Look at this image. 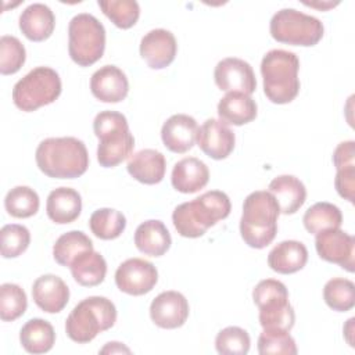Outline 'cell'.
Returning <instances> with one entry per match:
<instances>
[{
  "label": "cell",
  "mask_w": 355,
  "mask_h": 355,
  "mask_svg": "<svg viewBox=\"0 0 355 355\" xmlns=\"http://www.w3.org/2000/svg\"><path fill=\"white\" fill-rule=\"evenodd\" d=\"M39 169L54 179H75L89 166V154L82 140L76 137H49L36 148Z\"/></svg>",
  "instance_id": "obj_1"
},
{
  "label": "cell",
  "mask_w": 355,
  "mask_h": 355,
  "mask_svg": "<svg viewBox=\"0 0 355 355\" xmlns=\"http://www.w3.org/2000/svg\"><path fill=\"white\" fill-rule=\"evenodd\" d=\"M230 198L220 190H211L200 197L182 202L172 214V222L178 233L187 239H197L218 220L229 216Z\"/></svg>",
  "instance_id": "obj_2"
},
{
  "label": "cell",
  "mask_w": 355,
  "mask_h": 355,
  "mask_svg": "<svg viewBox=\"0 0 355 355\" xmlns=\"http://www.w3.org/2000/svg\"><path fill=\"white\" fill-rule=\"evenodd\" d=\"M280 207L270 191L258 190L248 194L243 204L240 233L244 243L251 248H265L277 233Z\"/></svg>",
  "instance_id": "obj_3"
},
{
  "label": "cell",
  "mask_w": 355,
  "mask_h": 355,
  "mask_svg": "<svg viewBox=\"0 0 355 355\" xmlns=\"http://www.w3.org/2000/svg\"><path fill=\"white\" fill-rule=\"evenodd\" d=\"M300 60L295 53L275 49L261 61L263 93L275 104L293 101L300 92Z\"/></svg>",
  "instance_id": "obj_4"
},
{
  "label": "cell",
  "mask_w": 355,
  "mask_h": 355,
  "mask_svg": "<svg viewBox=\"0 0 355 355\" xmlns=\"http://www.w3.org/2000/svg\"><path fill=\"white\" fill-rule=\"evenodd\" d=\"M93 130L98 139L97 161L104 168H112L126 159L135 147L126 116L116 111H101L93 121Z\"/></svg>",
  "instance_id": "obj_5"
},
{
  "label": "cell",
  "mask_w": 355,
  "mask_h": 355,
  "mask_svg": "<svg viewBox=\"0 0 355 355\" xmlns=\"http://www.w3.org/2000/svg\"><path fill=\"white\" fill-rule=\"evenodd\" d=\"M116 322V308L105 297L93 295L82 300L67 318V336L78 343H90L98 333L111 329Z\"/></svg>",
  "instance_id": "obj_6"
},
{
  "label": "cell",
  "mask_w": 355,
  "mask_h": 355,
  "mask_svg": "<svg viewBox=\"0 0 355 355\" xmlns=\"http://www.w3.org/2000/svg\"><path fill=\"white\" fill-rule=\"evenodd\" d=\"M105 49L104 25L92 14L80 12L69 21L68 51L79 67H90L97 62Z\"/></svg>",
  "instance_id": "obj_7"
},
{
  "label": "cell",
  "mask_w": 355,
  "mask_h": 355,
  "mask_svg": "<svg viewBox=\"0 0 355 355\" xmlns=\"http://www.w3.org/2000/svg\"><path fill=\"white\" fill-rule=\"evenodd\" d=\"M254 304L259 308V324L263 329L290 331L295 313L288 302L287 287L275 279L261 280L252 290Z\"/></svg>",
  "instance_id": "obj_8"
},
{
  "label": "cell",
  "mask_w": 355,
  "mask_h": 355,
  "mask_svg": "<svg viewBox=\"0 0 355 355\" xmlns=\"http://www.w3.org/2000/svg\"><path fill=\"white\" fill-rule=\"evenodd\" d=\"M60 75L49 67H37L19 79L12 89V101L25 112L54 103L61 94Z\"/></svg>",
  "instance_id": "obj_9"
},
{
  "label": "cell",
  "mask_w": 355,
  "mask_h": 355,
  "mask_svg": "<svg viewBox=\"0 0 355 355\" xmlns=\"http://www.w3.org/2000/svg\"><path fill=\"white\" fill-rule=\"evenodd\" d=\"M270 35L275 40L291 46L311 47L323 37V24L295 8H282L270 19Z\"/></svg>",
  "instance_id": "obj_10"
},
{
  "label": "cell",
  "mask_w": 355,
  "mask_h": 355,
  "mask_svg": "<svg viewBox=\"0 0 355 355\" xmlns=\"http://www.w3.org/2000/svg\"><path fill=\"white\" fill-rule=\"evenodd\" d=\"M158 282L157 268L141 258H129L115 272L116 287L129 295L150 293Z\"/></svg>",
  "instance_id": "obj_11"
},
{
  "label": "cell",
  "mask_w": 355,
  "mask_h": 355,
  "mask_svg": "<svg viewBox=\"0 0 355 355\" xmlns=\"http://www.w3.org/2000/svg\"><path fill=\"white\" fill-rule=\"evenodd\" d=\"M216 86L226 93L252 94L257 89V79L252 67L236 57L220 60L214 71Z\"/></svg>",
  "instance_id": "obj_12"
},
{
  "label": "cell",
  "mask_w": 355,
  "mask_h": 355,
  "mask_svg": "<svg viewBox=\"0 0 355 355\" xmlns=\"http://www.w3.org/2000/svg\"><path fill=\"white\" fill-rule=\"evenodd\" d=\"M315 247L322 259L337 263L348 272H354L355 239L351 234L345 233L340 227L323 230L316 234Z\"/></svg>",
  "instance_id": "obj_13"
},
{
  "label": "cell",
  "mask_w": 355,
  "mask_h": 355,
  "mask_svg": "<svg viewBox=\"0 0 355 355\" xmlns=\"http://www.w3.org/2000/svg\"><path fill=\"white\" fill-rule=\"evenodd\" d=\"M234 132L220 119H207L197 132V144L212 159H225L234 148Z\"/></svg>",
  "instance_id": "obj_14"
},
{
  "label": "cell",
  "mask_w": 355,
  "mask_h": 355,
  "mask_svg": "<svg viewBox=\"0 0 355 355\" xmlns=\"http://www.w3.org/2000/svg\"><path fill=\"white\" fill-rule=\"evenodd\" d=\"M150 318L161 329H178L189 318V302L179 291H164L153 300Z\"/></svg>",
  "instance_id": "obj_15"
},
{
  "label": "cell",
  "mask_w": 355,
  "mask_h": 355,
  "mask_svg": "<svg viewBox=\"0 0 355 355\" xmlns=\"http://www.w3.org/2000/svg\"><path fill=\"white\" fill-rule=\"evenodd\" d=\"M178 43L172 32L158 28L147 32L140 42V55L153 69L168 67L176 57Z\"/></svg>",
  "instance_id": "obj_16"
},
{
  "label": "cell",
  "mask_w": 355,
  "mask_h": 355,
  "mask_svg": "<svg viewBox=\"0 0 355 355\" xmlns=\"http://www.w3.org/2000/svg\"><path fill=\"white\" fill-rule=\"evenodd\" d=\"M198 125L196 119L186 114H175L169 116L161 129L164 146L178 154H183L193 148L197 140Z\"/></svg>",
  "instance_id": "obj_17"
},
{
  "label": "cell",
  "mask_w": 355,
  "mask_h": 355,
  "mask_svg": "<svg viewBox=\"0 0 355 355\" xmlns=\"http://www.w3.org/2000/svg\"><path fill=\"white\" fill-rule=\"evenodd\" d=\"M92 94L103 103H119L129 92V82L122 69L115 65H104L90 79Z\"/></svg>",
  "instance_id": "obj_18"
},
{
  "label": "cell",
  "mask_w": 355,
  "mask_h": 355,
  "mask_svg": "<svg viewBox=\"0 0 355 355\" xmlns=\"http://www.w3.org/2000/svg\"><path fill=\"white\" fill-rule=\"evenodd\" d=\"M32 298L47 313L61 312L69 301V288L57 275H42L33 282Z\"/></svg>",
  "instance_id": "obj_19"
},
{
  "label": "cell",
  "mask_w": 355,
  "mask_h": 355,
  "mask_svg": "<svg viewBox=\"0 0 355 355\" xmlns=\"http://www.w3.org/2000/svg\"><path fill=\"white\" fill-rule=\"evenodd\" d=\"M126 168L129 175L137 182L157 184L165 176L166 161L162 153L153 148H144L129 157Z\"/></svg>",
  "instance_id": "obj_20"
},
{
  "label": "cell",
  "mask_w": 355,
  "mask_h": 355,
  "mask_svg": "<svg viewBox=\"0 0 355 355\" xmlns=\"http://www.w3.org/2000/svg\"><path fill=\"white\" fill-rule=\"evenodd\" d=\"M209 180L208 166L196 157H187L178 161L172 169L171 182L175 190L191 194L207 186Z\"/></svg>",
  "instance_id": "obj_21"
},
{
  "label": "cell",
  "mask_w": 355,
  "mask_h": 355,
  "mask_svg": "<svg viewBox=\"0 0 355 355\" xmlns=\"http://www.w3.org/2000/svg\"><path fill=\"white\" fill-rule=\"evenodd\" d=\"M55 26V17L50 7L42 3L29 4L19 15V29L32 42L49 39Z\"/></svg>",
  "instance_id": "obj_22"
},
{
  "label": "cell",
  "mask_w": 355,
  "mask_h": 355,
  "mask_svg": "<svg viewBox=\"0 0 355 355\" xmlns=\"http://www.w3.org/2000/svg\"><path fill=\"white\" fill-rule=\"evenodd\" d=\"M82 211L80 194L71 187H58L50 191L46 202L47 216L58 225H67L78 219Z\"/></svg>",
  "instance_id": "obj_23"
},
{
  "label": "cell",
  "mask_w": 355,
  "mask_h": 355,
  "mask_svg": "<svg viewBox=\"0 0 355 355\" xmlns=\"http://www.w3.org/2000/svg\"><path fill=\"white\" fill-rule=\"evenodd\" d=\"M308 261L306 247L297 240H284L275 245L268 255V265L282 275H291L301 270Z\"/></svg>",
  "instance_id": "obj_24"
},
{
  "label": "cell",
  "mask_w": 355,
  "mask_h": 355,
  "mask_svg": "<svg viewBox=\"0 0 355 355\" xmlns=\"http://www.w3.org/2000/svg\"><path fill=\"white\" fill-rule=\"evenodd\" d=\"M268 189V191L275 196L280 207V212L286 215L295 214L304 205L306 198V189L304 183L293 175H280L275 178L269 183Z\"/></svg>",
  "instance_id": "obj_25"
},
{
  "label": "cell",
  "mask_w": 355,
  "mask_h": 355,
  "mask_svg": "<svg viewBox=\"0 0 355 355\" xmlns=\"http://www.w3.org/2000/svg\"><path fill=\"white\" fill-rule=\"evenodd\" d=\"M135 244L137 250L146 255L161 257L171 248L172 239L164 222L150 219L137 226Z\"/></svg>",
  "instance_id": "obj_26"
},
{
  "label": "cell",
  "mask_w": 355,
  "mask_h": 355,
  "mask_svg": "<svg viewBox=\"0 0 355 355\" xmlns=\"http://www.w3.org/2000/svg\"><path fill=\"white\" fill-rule=\"evenodd\" d=\"M218 115L225 123L241 126L255 119L257 103L243 93H226L218 103Z\"/></svg>",
  "instance_id": "obj_27"
},
{
  "label": "cell",
  "mask_w": 355,
  "mask_h": 355,
  "mask_svg": "<svg viewBox=\"0 0 355 355\" xmlns=\"http://www.w3.org/2000/svg\"><path fill=\"white\" fill-rule=\"evenodd\" d=\"M69 268L75 282L85 287L98 286L107 275V262L104 257L94 250L78 255Z\"/></svg>",
  "instance_id": "obj_28"
},
{
  "label": "cell",
  "mask_w": 355,
  "mask_h": 355,
  "mask_svg": "<svg viewBox=\"0 0 355 355\" xmlns=\"http://www.w3.org/2000/svg\"><path fill=\"white\" fill-rule=\"evenodd\" d=\"M19 341L26 352L44 354L53 348L55 343V331L47 320L33 318L22 326Z\"/></svg>",
  "instance_id": "obj_29"
},
{
  "label": "cell",
  "mask_w": 355,
  "mask_h": 355,
  "mask_svg": "<svg viewBox=\"0 0 355 355\" xmlns=\"http://www.w3.org/2000/svg\"><path fill=\"white\" fill-rule=\"evenodd\" d=\"M302 222L309 233L318 234L323 230L338 229L343 223V214L337 205L322 201L305 211Z\"/></svg>",
  "instance_id": "obj_30"
},
{
  "label": "cell",
  "mask_w": 355,
  "mask_h": 355,
  "mask_svg": "<svg viewBox=\"0 0 355 355\" xmlns=\"http://www.w3.org/2000/svg\"><path fill=\"white\" fill-rule=\"evenodd\" d=\"M93 250V241L80 230L61 234L53 245V257L61 266H71L73 259L85 251Z\"/></svg>",
  "instance_id": "obj_31"
},
{
  "label": "cell",
  "mask_w": 355,
  "mask_h": 355,
  "mask_svg": "<svg viewBox=\"0 0 355 355\" xmlns=\"http://www.w3.org/2000/svg\"><path fill=\"white\" fill-rule=\"evenodd\" d=\"M92 233L101 240H114L119 237L126 227V218L114 208H100L89 219Z\"/></svg>",
  "instance_id": "obj_32"
},
{
  "label": "cell",
  "mask_w": 355,
  "mask_h": 355,
  "mask_svg": "<svg viewBox=\"0 0 355 355\" xmlns=\"http://www.w3.org/2000/svg\"><path fill=\"white\" fill-rule=\"evenodd\" d=\"M39 205L37 193L28 186L12 187L4 198L6 211L14 218H31L39 211Z\"/></svg>",
  "instance_id": "obj_33"
},
{
  "label": "cell",
  "mask_w": 355,
  "mask_h": 355,
  "mask_svg": "<svg viewBox=\"0 0 355 355\" xmlns=\"http://www.w3.org/2000/svg\"><path fill=\"white\" fill-rule=\"evenodd\" d=\"M323 298L333 311L347 312L355 305V284L344 277L330 279L323 287Z\"/></svg>",
  "instance_id": "obj_34"
},
{
  "label": "cell",
  "mask_w": 355,
  "mask_h": 355,
  "mask_svg": "<svg viewBox=\"0 0 355 355\" xmlns=\"http://www.w3.org/2000/svg\"><path fill=\"white\" fill-rule=\"evenodd\" d=\"M98 7L121 29L132 28L140 17V7L135 0H98Z\"/></svg>",
  "instance_id": "obj_35"
},
{
  "label": "cell",
  "mask_w": 355,
  "mask_h": 355,
  "mask_svg": "<svg viewBox=\"0 0 355 355\" xmlns=\"http://www.w3.org/2000/svg\"><path fill=\"white\" fill-rule=\"evenodd\" d=\"M28 306L25 291L14 283H4L0 287V318L4 322H12L22 316Z\"/></svg>",
  "instance_id": "obj_36"
},
{
  "label": "cell",
  "mask_w": 355,
  "mask_h": 355,
  "mask_svg": "<svg viewBox=\"0 0 355 355\" xmlns=\"http://www.w3.org/2000/svg\"><path fill=\"white\" fill-rule=\"evenodd\" d=\"M258 352L261 355H266V354L295 355L297 354L295 340L290 336L287 330L263 329V331L258 337Z\"/></svg>",
  "instance_id": "obj_37"
},
{
  "label": "cell",
  "mask_w": 355,
  "mask_h": 355,
  "mask_svg": "<svg viewBox=\"0 0 355 355\" xmlns=\"http://www.w3.org/2000/svg\"><path fill=\"white\" fill-rule=\"evenodd\" d=\"M250 334L239 326L222 329L215 338V348L223 355H245L250 351Z\"/></svg>",
  "instance_id": "obj_38"
},
{
  "label": "cell",
  "mask_w": 355,
  "mask_h": 355,
  "mask_svg": "<svg viewBox=\"0 0 355 355\" xmlns=\"http://www.w3.org/2000/svg\"><path fill=\"white\" fill-rule=\"evenodd\" d=\"M26 60L24 44L15 36L4 35L0 39V72L12 75L21 69Z\"/></svg>",
  "instance_id": "obj_39"
},
{
  "label": "cell",
  "mask_w": 355,
  "mask_h": 355,
  "mask_svg": "<svg viewBox=\"0 0 355 355\" xmlns=\"http://www.w3.org/2000/svg\"><path fill=\"white\" fill-rule=\"evenodd\" d=\"M1 237V257L17 258L26 251L31 243V233L28 227L17 223L6 225L0 230Z\"/></svg>",
  "instance_id": "obj_40"
},
{
  "label": "cell",
  "mask_w": 355,
  "mask_h": 355,
  "mask_svg": "<svg viewBox=\"0 0 355 355\" xmlns=\"http://www.w3.org/2000/svg\"><path fill=\"white\" fill-rule=\"evenodd\" d=\"M334 186H336L337 193L343 198L348 200L349 202H354V198H355V166L337 169Z\"/></svg>",
  "instance_id": "obj_41"
},
{
  "label": "cell",
  "mask_w": 355,
  "mask_h": 355,
  "mask_svg": "<svg viewBox=\"0 0 355 355\" xmlns=\"http://www.w3.org/2000/svg\"><path fill=\"white\" fill-rule=\"evenodd\" d=\"M333 164L336 169L355 166V141H341L333 153Z\"/></svg>",
  "instance_id": "obj_42"
},
{
  "label": "cell",
  "mask_w": 355,
  "mask_h": 355,
  "mask_svg": "<svg viewBox=\"0 0 355 355\" xmlns=\"http://www.w3.org/2000/svg\"><path fill=\"white\" fill-rule=\"evenodd\" d=\"M101 354H115V352H126V354H130V349L125 345H122L121 343H116V341H112V343H108L101 351Z\"/></svg>",
  "instance_id": "obj_43"
},
{
  "label": "cell",
  "mask_w": 355,
  "mask_h": 355,
  "mask_svg": "<svg viewBox=\"0 0 355 355\" xmlns=\"http://www.w3.org/2000/svg\"><path fill=\"white\" fill-rule=\"evenodd\" d=\"M304 4L305 6H311V7H316V8H320V10H327L330 7H334L338 3H322V4H318V3H304Z\"/></svg>",
  "instance_id": "obj_44"
}]
</instances>
